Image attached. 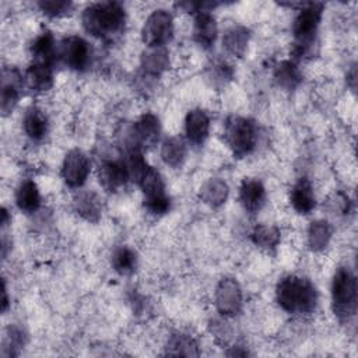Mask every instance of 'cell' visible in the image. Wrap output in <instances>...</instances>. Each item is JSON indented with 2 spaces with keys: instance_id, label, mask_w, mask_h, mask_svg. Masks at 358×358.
Masks as SVG:
<instances>
[{
  "instance_id": "cell-30",
  "label": "cell",
  "mask_w": 358,
  "mask_h": 358,
  "mask_svg": "<svg viewBox=\"0 0 358 358\" xmlns=\"http://www.w3.org/2000/svg\"><path fill=\"white\" fill-rule=\"evenodd\" d=\"M197 345L187 334L176 333L168 341V354L172 355H197Z\"/></svg>"
},
{
  "instance_id": "cell-20",
  "label": "cell",
  "mask_w": 358,
  "mask_h": 358,
  "mask_svg": "<svg viewBox=\"0 0 358 358\" xmlns=\"http://www.w3.org/2000/svg\"><path fill=\"white\" fill-rule=\"evenodd\" d=\"M17 207L24 213H35L41 206V193L34 180H24L15 192Z\"/></svg>"
},
{
  "instance_id": "cell-7",
  "label": "cell",
  "mask_w": 358,
  "mask_h": 358,
  "mask_svg": "<svg viewBox=\"0 0 358 358\" xmlns=\"http://www.w3.org/2000/svg\"><path fill=\"white\" fill-rule=\"evenodd\" d=\"M60 56L71 70L84 71L91 64L92 49L84 38L71 35L63 39L60 46Z\"/></svg>"
},
{
  "instance_id": "cell-10",
  "label": "cell",
  "mask_w": 358,
  "mask_h": 358,
  "mask_svg": "<svg viewBox=\"0 0 358 358\" xmlns=\"http://www.w3.org/2000/svg\"><path fill=\"white\" fill-rule=\"evenodd\" d=\"M159 133L161 126L158 117L152 113H145L131 127V147L143 151L157 143Z\"/></svg>"
},
{
  "instance_id": "cell-14",
  "label": "cell",
  "mask_w": 358,
  "mask_h": 358,
  "mask_svg": "<svg viewBox=\"0 0 358 358\" xmlns=\"http://www.w3.org/2000/svg\"><path fill=\"white\" fill-rule=\"evenodd\" d=\"M217 32V22L213 14L208 11L196 13L193 22V38L200 46L210 48L215 42Z\"/></svg>"
},
{
  "instance_id": "cell-32",
  "label": "cell",
  "mask_w": 358,
  "mask_h": 358,
  "mask_svg": "<svg viewBox=\"0 0 358 358\" xmlns=\"http://www.w3.org/2000/svg\"><path fill=\"white\" fill-rule=\"evenodd\" d=\"M144 207L148 213L155 214V215H161V214L168 213V210L171 207V200H169L166 193L144 197Z\"/></svg>"
},
{
  "instance_id": "cell-33",
  "label": "cell",
  "mask_w": 358,
  "mask_h": 358,
  "mask_svg": "<svg viewBox=\"0 0 358 358\" xmlns=\"http://www.w3.org/2000/svg\"><path fill=\"white\" fill-rule=\"evenodd\" d=\"M8 306V298H7V291H6V285L3 284V310H6Z\"/></svg>"
},
{
  "instance_id": "cell-19",
  "label": "cell",
  "mask_w": 358,
  "mask_h": 358,
  "mask_svg": "<svg viewBox=\"0 0 358 358\" xmlns=\"http://www.w3.org/2000/svg\"><path fill=\"white\" fill-rule=\"evenodd\" d=\"M74 208L84 220L96 222L102 214V203L96 193L81 192L74 197Z\"/></svg>"
},
{
  "instance_id": "cell-11",
  "label": "cell",
  "mask_w": 358,
  "mask_h": 358,
  "mask_svg": "<svg viewBox=\"0 0 358 358\" xmlns=\"http://www.w3.org/2000/svg\"><path fill=\"white\" fill-rule=\"evenodd\" d=\"M98 179L106 192H117L130 179L124 161H106L99 166Z\"/></svg>"
},
{
  "instance_id": "cell-21",
  "label": "cell",
  "mask_w": 358,
  "mask_h": 358,
  "mask_svg": "<svg viewBox=\"0 0 358 358\" xmlns=\"http://www.w3.org/2000/svg\"><path fill=\"white\" fill-rule=\"evenodd\" d=\"M22 127L25 134L32 138V140H41L46 136L48 127H49V120L43 110L39 108H29L27 109L22 120Z\"/></svg>"
},
{
  "instance_id": "cell-28",
  "label": "cell",
  "mask_w": 358,
  "mask_h": 358,
  "mask_svg": "<svg viewBox=\"0 0 358 358\" xmlns=\"http://www.w3.org/2000/svg\"><path fill=\"white\" fill-rule=\"evenodd\" d=\"M274 77L277 83L285 88V90H294L302 80V76L298 70V67L292 62H281L275 70H274Z\"/></svg>"
},
{
  "instance_id": "cell-3",
  "label": "cell",
  "mask_w": 358,
  "mask_h": 358,
  "mask_svg": "<svg viewBox=\"0 0 358 358\" xmlns=\"http://www.w3.org/2000/svg\"><path fill=\"white\" fill-rule=\"evenodd\" d=\"M331 303L341 320H348L357 312V280L348 267H340L333 277Z\"/></svg>"
},
{
  "instance_id": "cell-9",
  "label": "cell",
  "mask_w": 358,
  "mask_h": 358,
  "mask_svg": "<svg viewBox=\"0 0 358 358\" xmlns=\"http://www.w3.org/2000/svg\"><path fill=\"white\" fill-rule=\"evenodd\" d=\"M215 306L221 315L234 316L242 308V291L234 278H222L215 289Z\"/></svg>"
},
{
  "instance_id": "cell-16",
  "label": "cell",
  "mask_w": 358,
  "mask_h": 358,
  "mask_svg": "<svg viewBox=\"0 0 358 358\" xmlns=\"http://www.w3.org/2000/svg\"><path fill=\"white\" fill-rule=\"evenodd\" d=\"M289 200L296 213L309 214L316 206L312 183L306 178L298 179V182L291 189Z\"/></svg>"
},
{
  "instance_id": "cell-1",
  "label": "cell",
  "mask_w": 358,
  "mask_h": 358,
  "mask_svg": "<svg viewBox=\"0 0 358 358\" xmlns=\"http://www.w3.org/2000/svg\"><path fill=\"white\" fill-rule=\"evenodd\" d=\"M81 20L83 27L88 34L108 39L123 31L126 11L117 1H99L85 7Z\"/></svg>"
},
{
  "instance_id": "cell-25",
  "label": "cell",
  "mask_w": 358,
  "mask_h": 358,
  "mask_svg": "<svg viewBox=\"0 0 358 358\" xmlns=\"http://www.w3.org/2000/svg\"><path fill=\"white\" fill-rule=\"evenodd\" d=\"M169 66V57L166 50L161 48H152L150 52L144 53L141 59V67L145 74L158 76Z\"/></svg>"
},
{
  "instance_id": "cell-2",
  "label": "cell",
  "mask_w": 358,
  "mask_h": 358,
  "mask_svg": "<svg viewBox=\"0 0 358 358\" xmlns=\"http://www.w3.org/2000/svg\"><path fill=\"white\" fill-rule=\"evenodd\" d=\"M278 305L292 315H308L316 309L317 291L305 277L287 275L281 278L275 288Z\"/></svg>"
},
{
  "instance_id": "cell-12",
  "label": "cell",
  "mask_w": 358,
  "mask_h": 358,
  "mask_svg": "<svg viewBox=\"0 0 358 358\" xmlns=\"http://www.w3.org/2000/svg\"><path fill=\"white\" fill-rule=\"evenodd\" d=\"M210 131V119L203 109H193L189 110L185 119V133L187 140L194 144L200 145L206 141Z\"/></svg>"
},
{
  "instance_id": "cell-18",
  "label": "cell",
  "mask_w": 358,
  "mask_h": 358,
  "mask_svg": "<svg viewBox=\"0 0 358 358\" xmlns=\"http://www.w3.org/2000/svg\"><path fill=\"white\" fill-rule=\"evenodd\" d=\"M25 83L35 92H45L53 85L52 67L42 63H32L25 71Z\"/></svg>"
},
{
  "instance_id": "cell-13",
  "label": "cell",
  "mask_w": 358,
  "mask_h": 358,
  "mask_svg": "<svg viewBox=\"0 0 358 358\" xmlns=\"http://www.w3.org/2000/svg\"><path fill=\"white\" fill-rule=\"evenodd\" d=\"M239 201L248 213H257L266 203V189L257 179H245L239 187Z\"/></svg>"
},
{
  "instance_id": "cell-26",
  "label": "cell",
  "mask_w": 358,
  "mask_h": 358,
  "mask_svg": "<svg viewBox=\"0 0 358 358\" xmlns=\"http://www.w3.org/2000/svg\"><path fill=\"white\" fill-rule=\"evenodd\" d=\"M112 267L122 275L131 274L137 267V255L129 246L117 248L112 255Z\"/></svg>"
},
{
  "instance_id": "cell-22",
  "label": "cell",
  "mask_w": 358,
  "mask_h": 358,
  "mask_svg": "<svg viewBox=\"0 0 358 358\" xmlns=\"http://www.w3.org/2000/svg\"><path fill=\"white\" fill-rule=\"evenodd\" d=\"M249 38H250V34L248 28L241 25H234L229 29H227V32L224 34L222 45L231 55L241 57L246 50Z\"/></svg>"
},
{
  "instance_id": "cell-15",
  "label": "cell",
  "mask_w": 358,
  "mask_h": 358,
  "mask_svg": "<svg viewBox=\"0 0 358 358\" xmlns=\"http://www.w3.org/2000/svg\"><path fill=\"white\" fill-rule=\"evenodd\" d=\"M22 84V77L15 70H3V84H1V112L7 115L14 109L20 98V87Z\"/></svg>"
},
{
  "instance_id": "cell-8",
  "label": "cell",
  "mask_w": 358,
  "mask_h": 358,
  "mask_svg": "<svg viewBox=\"0 0 358 358\" xmlns=\"http://www.w3.org/2000/svg\"><path fill=\"white\" fill-rule=\"evenodd\" d=\"M91 171L88 157L80 150H71L64 157L62 165V178L70 187H81Z\"/></svg>"
},
{
  "instance_id": "cell-5",
  "label": "cell",
  "mask_w": 358,
  "mask_h": 358,
  "mask_svg": "<svg viewBox=\"0 0 358 358\" xmlns=\"http://www.w3.org/2000/svg\"><path fill=\"white\" fill-rule=\"evenodd\" d=\"M322 14L323 4L320 3H309L298 11L292 24V34L296 41L295 53L298 56L303 55V52L312 43L322 20Z\"/></svg>"
},
{
  "instance_id": "cell-27",
  "label": "cell",
  "mask_w": 358,
  "mask_h": 358,
  "mask_svg": "<svg viewBox=\"0 0 358 358\" xmlns=\"http://www.w3.org/2000/svg\"><path fill=\"white\" fill-rule=\"evenodd\" d=\"M331 238V227L327 221H315L308 229V245L312 250H322Z\"/></svg>"
},
{
  "instance_id": "cell-24",
  "label": "cell",
  "mask_w": 358,
  "mask_h": 358,
  "mask_svg": "<svg viewBox=\"0 0 358 358\" xmlns=\"http://www.w3.org/2000/svg\"><path fill=\"white\" fill-rule=\"evenodd\" d=\"M186 155V144L180 137H168L161 147V158L169 166H179Z\"/></svg>"
},
{
  "instance_id": "cell-6",
  "label": "cell",
  "mask_w": 358,
  "mask_h": 358,
  "mask_svg": "<svg viewBox=\"0 0 358 358\" xmlns=\"http://www.w3.org/2000/svg\"><path fill=\"white\" fill-rule=\"evenodd\" d=\"M173 35V17L164 8L154 10L145 20L141 38L150 48H161L171 41Z\"/></svg>"
},
{
  "instance_id": "cell-29",
  "label": "cell",
  "mask_w": 358,
  "mask_h": 358,
  "mask_svg": "<svg viewBox=\"0 0 358 358\" xmlns=\"http://www.w3.org/2000/svg\"><path fill=\"white\" fill-rule=\"evenodd\" d=\"M255 245L263 249H274L280 242V231L271 225H257L250 234Z\"/></svg>"
},
{
  "instance_id": "cell-23",
  "label": "cell",
  "mask_w": 358,
  "mask_h": 358,
  "mask_svg": "<svg viewBox=\"0 0 358 358\" xmlns=\"http://www.w3.org/2000/svg\"><path fill=\"white\" fill-rule=\"evenodd\" d=\"M200 197L206 204L218 207L224 204L228 197V186L221 179H208L200 189Z\"/></svg>"
},
{
  "instance_id": "cell-4",
  "label": "cell",
  "mask_w": 358,
  "mask_h": 358,
  "mask_svg": "<svg viewBox=\"0 0 358 358\" xmlns=\"http://www.w3.org/2000/svg\"><path fill=\"white\" fill-rule=\"evenodd\" d=\"M224 140L235 157L250 154L257 143V130L250 119L231 116L225 122Z\"/></svg>"
},
{
  "instance_id": "cell-31",
  "label": "cell",
  "mask_w": 358,
  "mask_h": 358,
  "mask_svg": "<svg viewBox=\"0 0 358 358\" xmlns=\"http://www.w3.org/2000/svg\"><path fill=\"white\" fill-rule=\"evenodd\" d=\"M41 11L49 17H60L67 14L73 4L70 1H60V0H43L38 3Z\"/></svg>"
},
{
  "instance_id": "cell-17",
  "label": "cell",
  "mask_w": 358,
  "mask_h": 358,
  "mask_svg": "<svg viewBox=\"0 0 358 358\" xmlns=\"http://www.w3.org/2000/svg\"><path fill=\"white\" fill-rule=\"evenodd\" d=\"M31 53L34 57V63H42L52 67L57 56L53 35L49 31H43L42 34H39L31 45Z\"/></svg>"
}]
</instances>
